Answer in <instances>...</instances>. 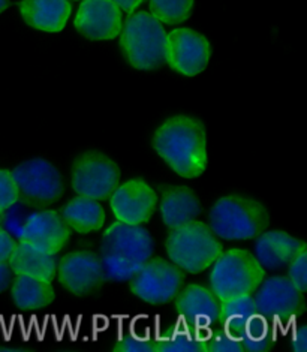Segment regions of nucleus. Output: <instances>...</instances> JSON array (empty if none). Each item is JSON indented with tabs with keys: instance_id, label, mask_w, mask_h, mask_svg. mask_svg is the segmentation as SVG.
I'll use <instances>...</instances> for the list:
<instances>
[{
	"instance_id": "nucleus-28",
	"label": "nucleus",
	"mask_w": 307,
	"mask_h": 352,
	"mask_svg": "<svg viewBox=\"0 0 307 352\" xmlns=\"http://www.w3.org/2000/svg\"><path fill=\"white\" fill-rule=\"evenodd\" d=\"M11 268L6 263H0V294H3V292L10 288L11 285Z\"/></svg>"
},
{
	"instance_id": "nucleus-14",
	"label": "nucleus",
	"mask_w": 307,
	"mask_h": 352,
	"mask_svg": "<svg viewBox=\"0 0 307 352\" xmlns=\"http://www.w3.org/2000/svg\"><path fill=\"white\" fill-rule=\"evenodd\" d=\"M57 274L65 291L73 296H90L106 279L101 258L86 250H76L57 263Z\"/></svg>"
},
{
	"instance_id": "nucleus-15",
	"label": "nucleus",
	"mask_w": 307,
	"mask_h": 352,
	"mask_svg": "<svg viewBox=\"0 0 307 352\" xmlns=\"http://www.w3.org/2000/svg\"><path fill=\"white\" fill-rule=\"evenodd\" d=\"M20 240H26L59 254L69 240V228L54 210H36L26 216L19 231Z\"/></svg>"
},
{
	"instance_id": "nucleus-23",
	"label": "nucleus",
	"mask_w": 307,
	"mask_h": 352,
	"mask_svg": "<svg viewBox=\"0 0 307 352\" xmlns=\"http://www.w3.org/2000/svg\"><path fill=\"white\" fill-rule=\"evenodd\" d=\"M147 3L157 21L176 26L189 20L194 12L195 0H147Z\"/></svg>"
},
{
	"instance_id": "nucleus-10",
	"label": "nucleus",
	"mask_w": 307,
	"mask_h": 352,
	"mask_svg": "<svg viewBox=\"0 0 307 352\" xmlns=\"http://www.w3.org/2000/svg\"><path fill=\"white\" fill-rule=\"evenodd\" d=\"M20 194L36 203H54L63 195V175L59 166L45 157H33L11 170Z\"/></svg>"
},
{
	"instance_id": "nucleus-18",
	"label": "nucleus",
	"mask_w": 307,
	"mask_h": 352,
	"mask_svg": "<svg viewBox=\"0 0 307 352\" xmlns=\"http://www.w3.org/2000/svg\"><path fill=\"white\" fill-rule=\"evenodd\" d=\"M304 241L282 230L261 232L255 241V258L270 272H277L289 264Z\"/></svg>"
},
{
	"instance_id": "nucleus-20",
	"label": "nucleus",
	"mask_w": 307,
	"mask_h": 352,
	"mask_svg": "<svg viewBox=\"0 0 307 352\" xmlns=\"http://www.w3.org/2000/svg\"><path fill=\"white\" fill-rule=\"evenodd\" d=\"M56 294L52 282L16 276L11 285L10 307H16L23 316H39L44 310L54 305Z\"/></svg>"
},
{
	"instance_id": "nucleus-27",
	"label": "nucleus",
	"mask_w": 307,
	"mask_h": 352,
	"mask_svg": "<svg viewBox=\"0 0 307 352\" xmlns=\"http://www.w3.org/2000/svg\"><path fill=\"white\" fill-rule=\"evenodd\" d=\"M113 2L120 8L122 12L129 15V14H132V12L138 11L139 6L143 5V3L146 2V0H113Z\"/></svg>"
},
{
	"instance_id": "nucleus-9",
	"label": "nucleus",
	"mask_w": 307,
	"mask_h": 352,
	"mask_svg": "<svg viewBox=\"0 0 307 352\" xmlns=\"http://www.w3.org/2000/svg\"><path fill=\"white\" fill-rule=\"evenodd\" d=\"M212 58V45L201 32L176 28L167 32L165 63L181 77L192 78L205 71Z\"/></svg>"
},
{
	"instance_id": "nucleus-21",
	"label": "nucleus",
	"mask_w": 307,
	"mask_h": 352,
	"mask_svg": "<svg viewBox=\"0 0 307 352\" xmlns=\"http://www.w3.org/2000/svg\"><path fill=\"white\" fill-rule=\"evenodd\" d=\"M60 217L69 230L78 234H90L104 228L106 212L98 199L77 195L63 206Z\"/></svg>"
},
{
	"instance_id": "nucleus-19",
	"label": "nucleus",
	"mask_w": 307,
	"mask_h": 352,
	"mask_svg": "<svg viewBox=\"0 0 307 352\" xmlns=\"http://www.w3.org/2000/svg\"><path fill=\"white\" fill-rule=\"evenodd\" d=\"M203 212V204L196 192L186 186L170 188L162 195L159 214L167 228L176 230L198 219Z\"/></svg>"
},
{
	"instance_id": "nucleus-16",
	"label": "nucleus",
	"mask_w": 307,
	"mask_h": 352,
	"mask_svg": "<svg viewBox=\"0 0 307 352\" xmlns=\"http://www.w3.org/2000/svg\"><path fill=\"white\" fill-rule=\"evenodd\" d=\"M19 12L23 23L44 35H57L72 16L71 0H21Z\"/></svg>"
},
{
	"instance_id": "nucleus-2",
	"label": "nucleus",
	"mask_w": 307,
	"mask_h": 352,
	"mask_svg": "<svg viewBox=\"0 0 307 352\" xmlns=\"http://www.w3.org/2000/svg\"><path fill=\"white\" fill-rule=\"evenodd\" d=\"M155 250V240L143 225L114 222L101 237V258L105 276L113 282L130 280Z\"/></svg>"
},
{
	"instance_id": "nucleus-24",
	"label": "nucleus",
	"mask_w": 307,
	"mask_h": 352,
	"mask_svg": "<svg viewBox=\"0 0 307 352\" xmlns=\"http://www.w3.org/2000/svg\"><path fill=\"white\" fill-rule=\"evenodd\" d=\"M20 197L21 194L16 188L11 170L0 168V214L16 206Z\"/></svg>"
},
{
	"instance_id": "nucleus-7",
	"label": "nucleus",
	"mask_w": 307,
	"mask_h": 352,
	"mask_svg": "<svg viewBox=\"0 0 307 352\" xmlns=\"http://www.w3.org/2000/svg\"><path fill=\"white\" fill-rule=\"evenodd\" d=\"M120 168L102 150H86L72 164L71 186L80 197L104 199L120 183Z\"/></svg>"
},
{
	"instance_id": "nucleus-13",
	"label": "nucleus",
	"mask_w": 307,
	"mask_h": 352,
	"mask_svg": "<svg viewBox=\"0 0 307 352\" xmlns=\"http://www.w3.org/2000/svg\"><path fill=\"white\" fill-rule=\"evenodd\" d=\"M302 292L298 291L288 278L284 276H271L264 279L258 289L255 291V297H245L243 305L246 307L256 306V312L260 316L258 320H284V314L289 312L298 314L297 309L302 306Z\"/></svg>"
},
{
	"instance_id": "nucleus-12",
	"label": "nucleus",
	"mask_w": 307,
	"mask_h": 352,
	"mask_svg": "<svg viewBox=\"0 0 307 352\" xmlns=\"http://www.w3.org/2000/svg\"><path fill=\"white\" fill-rule=\"evenodd\" d=\"M123 12L113 0H81L73 14V28L92 43H110L119 36Z\"/></svg>"
},
{
	"instance_id": "nucleus-22",
	"label": "nucleus",
	"mask_w": 307,
	"mask_h": 352,
	"mask_svg": "<svg viewBox=\"0 0 307 352\" xmlns=\"http://www.w3.org/2000/svg\"><path fill=\"white\" fill-rule=\"evenodd\" d=\"M176 309L181 312H194V316L205 318L214 325L220 320V305L210 288L200 283L187 285L176 297Z\"/></svg>"
},
{
	"instance_id": "nucleus-3",
	"label": "nucleus",
	"mask_w": 307,
	"mask_h": 352,
	"mask_svg": "<svg viewBox=\"0 0 307 352\" xmlns=\"http://www.w3.org/2000/svg\"><path fill=\"white\" fill-rule=\"evenodd\" d=\"M270 214L262 201L245 192L220 195L209 210V226L218 239L227 241L253 240L265 231Z\"/></svg>"
},
{
	"instance_id": "nucleus-26",
	"label": "nucleus",
	"mask_w": 307,
	"mask_h": 352,
	"mask_svg": "<svg viewBox=\"0 0 307 352\" xmlns=\"http://www.w3.org/2000/svg\"><path fill=\"white\" fill-rule=\"evenodd\" d=\"M15 246V240L10 232L0 228V263H8Z\"/></svg>"
},
{
	"instance_id": "nucleus-8",
	"label": "nucleus",
	"mask_w": 307,
	"mask_h": 352,
	"mask_svg": "<svg viewBox=\"0 0 307 352\" xmlns=\"http://www.w3.org/2000/svg\"><path fill=\"white\" fill-rule=\"evenodd\" d=\"M183 287V273L170 259L150 258L130 279V292L143 305L171 303Z\"/></svg>"
},
{
	"instance_id": "nucleus-25",
	"label": "nucleus",
	"mask_w": 307,
	"mask_h": 352,
	"mask_svg": "<svg viewBox=\"0 0 307 352\" xmlns=\"http://www.w3.org/2000/svg\"><path fill=\"white\" fill-rule=\"evenodd\" d=\"M307 250L306 245L300 246V249L297 250V254L294 258L289 261V270H288V279L291 280L294 287L304 294L306 292V285H307V276H306V267H307Z\"/></svg>"
},
{
	"instance_id": "nucleus-1",
	"label": "nucleus",
	"mask_w": 307,
	"mask_h": 352,
	"mask_svg": "<svg viewBox=\"0 0 307 352\" xmlns=\"http://www.w3.org/2000/svg\"><path fill=\"white\" fill-rule=\"evenodd\" d=\"M152 146L159 161L179 177L196 179L207 168V133L195 116L167 117L153 131Z\"/></svg>"
},
{
	"instance_id": "nucleus-17",
	"label": "nucleus",
	"mask_w": 307,
	"mask_h": 352,
	"mask_svg": "<svg viewBox=\"0 0 307 352\" xmlns=\"http://www.w3.org/2000/svg\"><path fill=\"white\" fill-rule=\"evenodd\" d=\"M8 263L15 276H26L45 282H53L57 270L56 254L26 240L15 243Z\"/></svg>"
},
{
	"instance_id": "nucleus-30",
	"label": "nucleus",
	"mask_w": 307,
	"mask_h": 352,
	"mask_svg": "<svg viewBox=\"0 0 307 352\" xmlns=\"http://www.w3.org/2000/svg\"><path fill=\"white\" fill-rule=\"evenodd\" d=\"M71 2H77V0H71Z\"/></svg>"
},
{
	"instance_id": "nucleus-11",
	"label": "nucleus",
	"mask_w": 307,
	"mask_h": 352,
	"mask_svg": "<svg viewBox=\"0 0 307 352\" xmlns=\"http://www.w3.org/2000/svg\"><path fill=\"white\" fill-rule=\"evenodd\" d=\"M108 198L115 219L130 225L148 222L157 207V194L153 184L139 177L119 183Z\"/></svg>"
},
{
	"instance_id": "nucleus-4",
	"label": "nucleus",
	"mask_w": 307,
	"mask_h": 352,
	"mask_svg": "<svg viewBox=\"0 0 307 352\" xmlns=\"http://www.w3.org/2000/svg\"><path fill=\"white\" fill-rule=\"evenodd\" d=\"M117 38L120 54L130 69L152 72L165 63L167 30L150 12L129 14Z\"/></svg>"
},
{
	"instance_id": "nucleus-5",
	"label": "nucleus",
	"mask_w": 307,
	"mask_h": 352,
	"mask_svg": "<svg viewBox=\"0 0 307 352\" xmlns=\"http://www.w3.org/2000/svg\"><path fill=\"white\" fill-rule=\"evenodd\" d=\"M267 270L253 254L242 248L220 252L212 264L210 289L219 303L251 297L265 279Z\"/></svg>"
},
{
	"instance_id": "nucleus-29",
	"label": "nucleus",
	"mask_w": 307,
	"mask_h": 352,
	"mask_svg": "<svg viewBox=\"0 0 307 352\" xmlns=\"http://www.w3.org/2000/svg\"><path fill=\"white\" fill-rule=\"evenodd\" d=\"M10 5H11V0H0V15H2L5 11H8Z\"/></svg>"
},
{
	"instance_id": "nucleus-6",
	"label": "nucleus",
	"mask_w": 307,
	"mask_h": 352,
	"mask_svg": "<svg viewBox=\"0 0 307 352\" xmlns=\"http://www.w3.org/2000/svg\"><path fill=\"white\" fill-rule=\"evenodd\" d=\"M165 250L170 261L180 270L201 273L210 268L220 255L222 245L209 225L194 221L171 230L165 240Z\"/></svg>"
}]
</instances>
